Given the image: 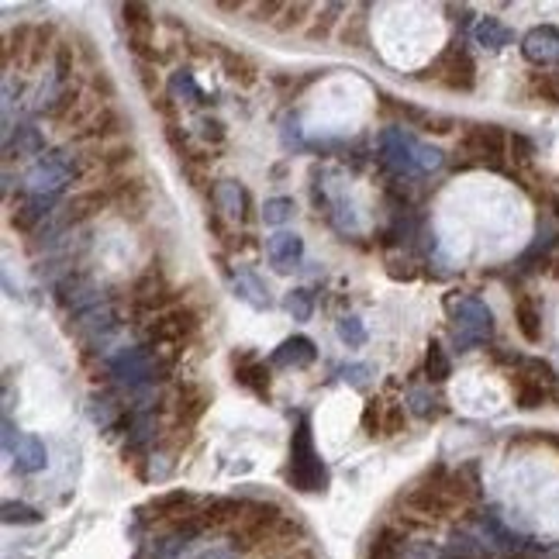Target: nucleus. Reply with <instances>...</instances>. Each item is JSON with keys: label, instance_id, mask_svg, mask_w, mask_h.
Instances as JSON below:
<instances>
[{"label": "nucleus", "instance_id": "4c0bfd02", "mask_svg": "<svg viewBox=\"0 0 559 559\" xmlns=\"http://www.w3.org/2000/svg\"><path fill=\"white\" fill-rule=\"evenodd\" d=\"M549 401H556V407H559V387L556 390H549Z\"/></svg>", "mask_w": 559, "mask_h": 559}, {"label": "nucleus", "instance_id": "ddd939ff", "mask_svg": "<svg viewBox=\"0 0 559 559\" xmlns=\"http://www.w3.org/2000/svg\"><path fill=\"white\" fill-rule=\"evenodd\" d=\"M194 504V493L190 491H166V493H159V497H153L142 511L149 518H156V521H179L183 518V511Z\"/></svg>", "mask_w": 559, "mask_h": 559}, {"label": "nucleus", "instance_id": "4468645a", "mask_svg": "<svg viewBox=\"0 0 559 559\" xmlns=\"http://www.w3.org/2000/svg\"><path fill=\"white\" fill-rule=\"evenodd\" d=\"M242 511H246V504H242V501L222 497V501H211L201 515H197V521H201V528H224V525L231 528V525L242 518Z\"/></svg>", "mask_w": 559, "mask_h": 559}, {"label": "nucleus", "instance_id": "7c9ffc66", "mask_svg": "<svg viewBox=\"0 0 559 559\" xmlns=\"http://www.w3.org/2000/svg\"><path fill=\"white\" fill-rule=\"evenodd\" d=\"M508 149H511V159H518V162H528L532 153H536L532 142H528L525 135H511V138H508Z\"/></svg>", "mask_w": 559, "mask_h": 559}, {"label": "nucleus", "instance_id": "423d86ee", "mask_svg": "<svg viewBox=\"0 0 559 559\" xmlns=\"http://www.w3.org/2000/svg\"><path fill=\"white\" fill-rule=\"evenodd\" d=\"M404 504L415 511V515L428 518V521H442V518H452L459 511V504L449 497L442 487H415V491L404 497Z\"/></svg>", "mask_w": 559, "mask_h": 559}, {"label": "nucleus", "instance_id": "473e14b6", "mask_svg": "<svg viewBox=\"0 0 559 559\" xmlns=\"http://www.w3.org/2000/svg\"><path fill=\"white\" fill-rule=\"evenodd\" d=\"M4 518H7V521H39L35 511H28V508H14V504H7V508H4Z\"/></svg>", "mask_w": 559, "mask_h": 559}, {"label": "nucleus", "instance_id": "b1692460", "mask_svg": "<svg viewBox=\"0 0 559 559\" xmlns=\"http://www.w3.org/2000/svg\"><path fill=\"white\" fill-rule=\"evenodd\" d=\"M52 59H56V76H59V83H66L69 76H73V66H76V45L59 42Z\"/></svg>", "mask_w": 559, "mask_h": 559}, {"label": "nucleus", "instance_id": "f704fd0d", "mask_svg": "<svg viewBox=\"0 0 559 559\" xmlns=\"http://www.w3.org/2000/svg\"><path fill=\"white\" fill-rule=\"evenodd\" d=\"M214 11H222V14H239L242 4H214Z\"/></svg>", "mask_w": 559, "mask_h": 559}, {"label": "nucleus", "instance_id": "a211bd4d", "mask_svg": "<svg viewBox=\"0 0 559 559\" xmlns=\"http://www.w3.org/2000/svg\"><path fill=\"white\" fill-rule=\"evenodd\" d=\"M528 90L536 93L538 100H546V104H556L559 108V73L556 69H538L528 76Z\"/></svg>", "mask_w": 559, "mask_h": 559}, {"label": "nucleus", "instance_id": "9d476101", "mask_svg": "<svg viewBox=\"0 0 559 559\" xmlns=\"http://www.w3.org/2000/svg\"><path fill=\"white\" fill-rule=\"evenodd\" d=\"M211 48L218 52V59H222V69L224 76L231 80V83H239V87H252L256 80H259V66L249 59L246 52H235V48H224V45L211 42Z\"/></svg>", "mask_w": 559, "mask_h": 559}, {"label": "nucleus", "instance_id": "1a4fd4ad", "mask_svg": "<svg viewBox=\"0 0 559 559\" xmlns=\"http://www.w3.org/2000/svg\"><path fill=\"white\" fill-rule=\"evenodd\" d=\"M135 145L128 142H114V145H104V149H97V156H93V166L100 170V177L104 179H118V177H128V166L135 162Z\"/></svg>", "mask_w": 559, "mask_h": 559}, {"label": "nucleus", "instance_id": "f8f14e48", "mask_svg": "<svg viewBox=\"0 0 559 559\" xmlns=\"http://www.w3.org/2000/svg\"><path fill=\"white\" fill-rule=\"evenodd\" d=\"M31 35H35V24H18L14 31H7V39H4V73H11L14 66L24 73L28 52H31Z\"/></svg>", "mask_w": 559, "mask_h": 559}, {"label": "nucleus", "instance_id": "0eeeda50", "mask_svg": "<svg viewBox=\"0 0 559 559\" xmlns=\"http://www.w3.org/2000/svg\"><path fill=\"white\" fill-rule=\"evenodd\" d=\"M111 207V190L108 187H87L80 194H73L63 207V224H83L90 218H97L100 211Z\"/></svg>", "mask_w": 559, "mask_h": 559}, {"label": "nucleus", "instance_id": "2eb2a0df", "mask_svg": "<svg viewBox=\"0 0 559 559\" xmlns=\"http://www.w3.org/2000/svg\"><path fill=\"white\" fill-rule=\"evenodd\" d=\"M515 325L518 332H521V338L525 342H542V311H538V304L528 297V293H518L515 301Z\"/></svg>", "mask_w": 559, "mask_h": 559}, {"label": "nucleus", "instance_id": "f3484780", "mask_svg": "<svg viewBox=\"0 0 559 559\" xmlns=\"http://www.w3.org/2000/svg\"><path fill=\"white\" fill-rule=\"evenodd\" d=\"M546 401H549L546 383L528 380V377H521V373H518V380H515V404L518 407H521V411H536V407H542Z\"/></svg>", "mask_w": 559, "mask_h": 559}, {"label": "nucleus", "instance_id": "c756f323", "mask_svg": "<svg viewBox=\"0 0 559 559\" xmlns=\"http://www.w3.org/2000/svg\"><path fill=\"white\" fill-rule=\"evenodd\" d=\"M153 108L162 114L166 128H170V125H177V100H173L170 93H159V97H153Z\"/></svg>", "mask_w": 559, "mask_h": 559}, {"label": "nucleus", "instance_id": "cd10ccee", "mask_svg": "<svg viewBox=\"0 0 559 559\" xmlns=\"http://www.w3.org/2000/svg\"><path fill=\"white\" fill-rule=\"evenodd\" d=\"M425 366H428V377H432V380H446L449 366H446V356H442V349H439V342H432V345H428Z\"/></svg>", "mask_w": 559, "mask_h": 559}, {"label": "nucleus", "instance_id": "a878e982", "mask_svg": "<svg viewBox=\"0 0 559 559\" xmlns=\"http://www.w3.org/2000/svg\"><path fill=\"white\" fill-rule=\"evenodd\" d=\"M90 93H93L97 100H104V104L114 97V83H111V76H108L104 69H97V66L90 69Z\"/></svg>", "mask_w": 559, "mask_h": 559}, {"label": "nucleus", "instance_id": "6ab92c4d", "mask_svg": "<svg viewBox=\"0 0 559 559\" xmlns=\"http://www.w3.org/2000/svg\"><path fill=\"white\" fill-rule=\"evenodd\" d=\"M235 383L249 387V390H252L256 397H263V401L269 397V373L263 362H249V366H242V370L235 373Z\"/></svg>", "mask_w": 559, "mask_h": 559}, {"label": "nucleus", "instance_id": "bb28decb", "mask_svg": "<svg viewBox=\"0 0 559 559\" xmlns=\"http://www.w3.org/2000/svg\"><path fill=\"white\" fill-rule=\"evenodd\" d=\"M284 7H287V4L269 0V4H252L249 14H252V22H259V24H276V18L284 14Z\"/></svg>", "mask_w": 559, "mask_h": 559}, {"label": "nucleus", "instance_id": "aec40b11", "mask_svg": "<svg viewBox=\"0 0 559 559\" xmlns=\"http://www.w3.org/2000/svg\"><path fill=\"white\" fill-rule=\"evenodd\" d=\"M401 546H404V536L397 528H380L373 536V542H370V559H394L401 553Z\"/></svg>", "mask_w": 559, "mask_h": 559}, {"label": "nucleus", "instance_id": "20e7f679", "mask_svg": "<svg viewBox=\"0 0 559 559\" xmlns=\"http://www.w3.org/2000/svg\"><path fill=\"white\" fill-rule=\"evenodd\" d=\"M111 190V204L125 218H142L149 211V187L142 177H118L104 183Z\"/></svg>", "mask_w": 559, "mask_h": 559}, {"label": "nucleus", "instance_id": "f257e3e1", "mask_svg": "<svg viewBox=\"0 0 559 559\" xmlns=\"http://www.w3.org/2000/svg\"><path fill=\"white\" fill-rule=\"evenodd\" d=\"M284 525V511L273 501H252L246 504L242 518L231 525V549L235 553H259L269 538L276 536V528Z\"/></svg>", "mask_w": 559, "mask_h": 559}, {"label": "nucleus", "instance_id": "f03ea898", "mask_svg": "<svg viewBox=\"0 0 559 559\" xmlns=\"http://www.w3.org/2000/svg\"><path fill=\"white\" fill-rule=\"evenodd\" d=\"M428 76L432 80H439L446 90H456V93H470L476 87V63L470 59V52H463V48H446L439 59H435V66L428 69Z\"/></svg>", "mask_w": 559, "mask_h": 559}, {"label": "nucleus", "instance_id": "72a5a7b5", "mask_svg": "<svg viewBox=\"0 0 559 559\" xmlns=\"http://www.w3.org/2000/svg\"><path fill=\"white\" fill-rule=\"evenodd\" d=\"M201 128H204V138H214V142H222V138H224V125H222V121H211V118H204Z\"/></svg>", "mask_w": 559, "mask_h": 559}, {"label": "nucleus", "instance_id": "e433bc0d", "mask_svg": "<svg viewBox=\"0 0 559 559\" xmlns=\"http://www.w3.org/2000/svg\"><path fill=\"white\" fill-rule=\"evenodd\" d=\"M546 442H549L553 449H559V435H546Z\"/></svg>", "mask_w": 559, "mask_h": 559}, {"label": "nucleus", "instance_id": "6e6552de", "mask_svg": "<svg viewBox=\"0 0 559 559\" xmlns=\"http://www.w3.org/2000/svg\"><path fill=\"white\" fill-rule=\"evenodd\" d=\"M197 314L190 311V308H173V311L159 314L156 321H153V328H149V338L153 342H183L187 336H194L197 332Z\"/></svg>", "mask_w": 559, "mask_h": 559}, {"label": "nucleus", "instance_id": "393cba45", "mask_svg": "<svg viewBox=\"0 0 559 559\" xmlns=\"http://www.w3.org/2000/svg\"><path fill=\"white\" fill-rule=\"evenodd\" d=\"M342 45H353V48H366L370 45V31H366V22L362 18H349L345 28H342Z\"/></svg>", "mask_w": 559, "mask_h": 559}, {"label": "nucleus", "instance_id": "7ed1b4c3", "mask_svg": "<svg viewBox=\"0 0 559 559\" xmlns=\"http://www.w3.org/2000/svg\"><path fill=\"white\" fill-rule=\"evenodd\" d=\"M463 156H470L473 162H497L508 149V135L501 125H470L463 132V142H459Z\"/></svg>", "mask_w": 559, "mask_h": 559}, {"label": "nucleus", "instance_id": "c9c22d12", "mask_svg": "<svg viewBox=\"0 0 559 559\" xmlns=\"http://www.w3.org/2000/svg\"><path fill=\"white\" fill-rule=\"evenodd\" d=\"M287 559H314V556H311V553H308V549H301L297 556H287Z\"/></svg>", "mask_w": 559, "mask_h": 559}, {"label": "nucleus", "instance_id": "5701e85b", "mask_svg": "<svg viewBox=\"0 0 559 559\" xmlns=\"http://www.w3.org/2000/svg\"><path fill=\"white\" fill-rule=\"evenodd\" d=\"M401 432H407V411H404V404H390L387 415H383L380 435L383 439H397Z\"/></svg>", "mask_w": 559, "mask_h": 559}, {"label": "nucleus", "instance_id": "412c9836", "mask_svg": "<svg viewBox=\"0 0 559 559\" xmlns=\"http://www.w3.org/2000/svg\"><path fill=\"white\" fill-rule=\"evenodd\" d=\"M308 14H311V4H304V0H297V4H287L284 7V14L276 18V31H297V28H304L308 22Z\"/></svg>", "mask_w": 559, "mask_h": 559}, {"label": "nucleus", "instance_id": "9b49d317", "mask_svg": "<svg viewBox=\"0 0 559 559\" xmlns=\"http://www.w3.org/2000/svg\"><path fill=\"white\" fill-rule=\"evenodd\" d=\"M207 404H211V390H207V387H201V383H183V387H179V397H177V422L179 425L201 422Z\"/></svg>", "mask_w": 559, "mask_h": 559}, {"label": "nucleus", "instance_id": "39448f33", "mask_svg": "<svg viewBox=\"0 0 559 559\" xmlns=\"http://www.w3.org/2000/svg\"><path fill=\"white\" fill-rule=\"evenodd\" d=\"M125 128H132V121H125V114L108 104V108H100V111L93 114V118H90L80 132H73V142L108 145V142H114V138L125 132Z\"/></svg>", "mask_w": 559, "mask_h": 559}, {"label": "nucleus", "instance_id": "c85d7f7f", "mask_svg": "<svg viewBox=\"0 0 559 559\" xmlns=\"http://www.w3.org/2000/svg\"><path fill=\"white\" fill-rule=\"evenodd\" d=\"M383 415H387V411L380 407L377 397H373V401H366V411H362V428H366L370 435H377V432L383 428Z\"/></svg>", "mask_w": 559, "mask_h": 559}, {"label": "nucleus", "instance_id": "dca6fc26", "mask_svg": "<svg viewBox=\"0 0 559 559\" xmlns=\"http://www.w3.org/2000/svg\"><path fill=\"white\" fill-rule=\"evenodd\" d=\"M56 48H59V42H56V24H35V35H31V52H28V66H24V73H35V69L45 66V59L48 56H56Z\"/></svg>", "mask_w": 559, "mask_h": 559}, {"label": "nucleus", "instance_id": "4be33fe9", "mask_svg": "<svg viewBox=\"0 0 559 559\" xmlns=\"http://www.w3.org/2000/svg\"><path fill=\"white\" fill-rule=\"evenodd\" d=\"M338 14H342V7H338V4H332V7H325V11H321V14L314 18L311 28H308V39H311V42H325V39L332 35V28H336Z\"/></svg>", "mask_w": 559, "mask_h": 559}, {"label": "nucleus", "instance_id": "2f4dec72", "mask_svg": "<svg viewBox=\"0 0 559 559\" xmlns=\"http://www.w3.org/2000/svg\"><path fill=\"white\" fill-rule=\"evenodd\" d=\"M138 80H142V87L149 97H159V76H156V66H149V63H138Z\"/></svg>", "mask_w": 559, "mask_h": 559}]
</instances>
